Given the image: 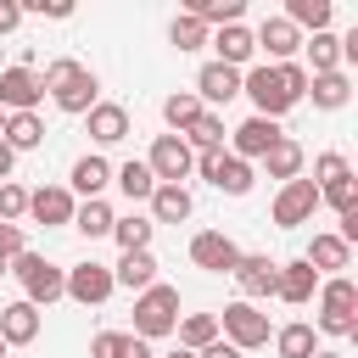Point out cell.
<instances>
[{"label":"cell","mask_w":358,"mask_h":358,"mask_svg":"<svg viewBox=\"0 0 358 358\" xmlns=\"http://www.w3.org/2000/svg\"><path fill=\"white\" fill-rule=\"evenodd\" d=\"M196 358H246V352H235V347H229V341H224V336H218V341H213V347H201V352H196Z\"/></svg>","instance_id":"obj_48"},{"label":"cell","mask_w":358,"mask_h":358,"mask_svg":"<svg viewBox=\"0 0 358 358\" xmlns=\"http://www.w3.org/2000/svg\"><path fill=\"white\" fill-rule=\"evenodd\" d=\"M67 179H73V196L95 201V196L112 185V162H106L101 151H90V157H78V162H73V173H67Z\"/></svg>","instance_id":"obj_22"},{"label":"cell","mask_w":358,"mask_h":358,"mask_svg":"<svg viewBox=\"0 0 358 358\" xmlns=\"http://www.w3.org/2000/svg\"><path fill=\"white\" fill-rule=\"evenodd\" d=\"M313 358H347V352H330V347H319V352H313Z\"/></svg>","instance_id":"obj_52"},{"label":"cell","mask_w":358,"mask_h":358,"mask_svg":"<svg viewBox=\"0 0 358 358\" xmlns=\"http://www.w3.org/2000/svg\"><path fill=\"white\" fill-rule=\"evenodd\" d=\"M229 280L241 285V302H268L274 296V280H280V263H268L263 252H241V263H235Z\"/></svg>","instance_id":"obj_13"},{"label":"cell","mask_w":358,"mask_h":358,"mask_svg":"<svg viewBox=\"0 0 358 358\" xmlns=\"http://www.w3.org/2000/svg\"><path fill=\"white\" fill-rule=\"evenodd\" d=\"M308 95H313L319 112H341V106L352 101V78H347V73H313V78H308Z\"/></svg>","instance_id":"obj_27"},{"label":"cell","mask_w":358,"mask_h":358,"mask_svg":"<svg viewBox=\"0 0 358 358\" xmlns=\"http://www.w3.org/2000/svg\"><path fill=\"white\" fill-rule=\"evenodd\" d=\"M308 62H313V73H341V34H330V28L313 34V39H308ZM313 73H308V78H313Z\"/></svg>","instance_id":"obj_37"},{"label":"cell","mask_w":358,"mask_h":358,"mask_svg":"<svg viewBox=\"0 0 358 358\" xmlns=\"http://www.w3.org/2000/svg\"><path fill=\"white\" fill-rule=\"evenodd\" d=\"M39 84H45V95H50V101H56L67 117H84V112L101 101V78H95L84 62H73V56H56V62H45Z\"/></svg>","instance_id":"obj_1"},{"label":"cell","mask_w":358,"mask_h":358,"mask_svg":"<svg viewBox=\"0 0 358 358\" xmlns=\"http://www.w3.org/2000/svg\"><path fill=\"white\" fill-rule=\"evenodd\" d=\"M11 274L22 280V302H34V308H50V302L67 291V268H56V263L39 257V252L11 257Z\"/></svg>","instance_id":"obj_4"},{"label":"cell","mask_w":358,"mask_h":358,"mask_svg":"<svg viewBox=\"0 0 358 358\" xmlns=\"http://www.w3.org/2000/svg\"><path fill=\"white\" fill-rule=\"evenodd\" d=\"M274 352H280V358H313V352H319L313 324H302V319H296V324H280V330H274Z\"/></svg>","instance_id":"obj_31"},{"label":"cell","mask_w":358,"mask_h":358,"mask_svg":"<svg viewBox=\"0 0 358 358\" xmlns=\"http://www.w3.org/2000/svg\"><path fill=\"white\" fill-rule=\"evenodd\" d=\"M28 252V241H22V224H0V257L11 263V257H22Z\"/></svg>","instance_id":"obj_45"},{"label":"cell","mask_w":358,"mask_h":358,"mask_svg":"<svg viewBox=\"0 0 358 358\" xmlns=\"http://www.w3.org/2000/svg\"><path fill=\"white\" fill-rule=\"evenodd\" d=\"M241 95L257 106V117H274V123L296 106V101H291V90H285V78H280V67H268V62L241 73Z\"/></svg>","instance_id":"obj_5"},{"label":"cell","mask_w":358,"mask_h":358,"mask_svg":"<svg viewBox=\"0 0 358 358\" xmlns=\"http://www.w3.org/2000/svg\"><path fill=\"white\" fill-rule=\"evenodd\" d=\"M123 358H151V341H140V336H129V352Z\"/></svg>","instance_id":"obj_50"},{"label":"cell","mask_w":358,"mask_h":358,"mask_svg":"<svg viewBox=\"0 0 358 358\" xmlns=\"http://www.w3.org/2000/svg\"><path fill=\"white\" fill-rule=\"evenodd\" d=\"M313 207H319L313 179H285V185H280V196H274V224H280V229H296V224H308V218H313Z\"/></svg>","instance_id":"obj_14"},{"label":"cell","mask_w":358,"mask_h":358,"mask_svg":"<svg viewBox=\"0 0 358 358\" xmlns=\"http://www.w3.org/2000/svg\"><path fill=\"white\" fill-rule=\"evenodd\" d=\"M73 190L67 185H39V190H28V218L34 224H45V229H62V224H73Z\"/></svg>","instance_id":"obj_16"},{"label":"cell","mask_w":358,"mask_h":358,"mask_svg":"<svg viewBox=\"0 0 358 358\" xmlns=\"http://www.w3.org/2000/svg\"><path fill=\"white\" fill-rule=\"evenodd\" d=\"M352 168H347V157L341 151H324L319 162H313V185H330V179H347Z\"/></svg>","instance_id":"obj_42"},{"label":"cell","mask_w":358,"mask_h":358,"mask_svg":"<svg viewBox=\"0 0 358 358\" xmlns=\"http://www.w3.org/2000/svg\"><path fill=\"white\" fill-rule=\"evenodd\" d=\"M190 263L207 268V274H235L241 246H235L224 229H201V235H190Z\"/></svg>","instance_id":"obj_12"},{"label":"cell","mask_w":358,"mask_h":358,"mask_svg":"<svg viewBox=\"0 0 358 358\" xmlns=\"http://www.w3.org/2000/svg\"><path fill=\"white\" fill-rule=\"evenodd\" d=\"M207 45L218 50L213 62H224V67H235V73H246V62L257 56V45H252V28H246V22H229V28L207 34Z\"/></svg>","instance_id":"obj_18"},{"label":"cell","mask_w":358,"mask_h":358,"mask_svg":"<svg viewBox=\"0 0 358 358\" xmlns=\"http://www.w3.org/2000/svg\"><path fill=\"white\" fill-rule=\"evenodd\" d=\"M241 95V73L235 67H224V62H207L201 73H196V101L213 112V106H229Z\"/></svg>","instance_id":"obj_17"},{"label":"cell","mask_w":358,"mask_h":358,"mask_svg":"<svg viewBox=\"0 0 358 358\" xmlns=\"http://www.w3.org/2000/svg\"><path fill=\"white\" fill-rule=\"evenodd\" d=\"M112 285H123V291H145V285H157V257L151 252H123L117 257V268H112Z\"/></svg>","instance_id":"obj_26"},{"label":"cell","mask_w":358,"mask_h":358,"mask_svg":"<svg viewBox=\"0 0 358 358\" xmlns=\"http://www.w3.org/2000/svg\"><path fill=\"white\" fill-rule=\"evenodd\" d=\"M123 352H129V336L123 330H101L90 341V358H123Z\"/></svg>","instance_id":"obj_43"},{"label":"cell","mask_w":358,"mask_h":358,"mask_svg":"<svg viewBox=\"0 0 358 358\" xmlns=\"http://www.w3.org/2000/svg\"><path fill=\"white\" fill-rule=\"evenodd\" d=\"M0 274H11V263H6V257H0Z\"/></svg>","instance_id":"obj_53"},{"label":"cell","mask_w":358,"mask_h":358,"mask_svg":"<svg viewBox=\"0 0 358 358\" xmlns=\"http://www.w3.org/2000/svg\"><path fill=\"white\" fill-rule=\"evenodd\" d=\"M313 274H341L347 263H352V246L341 241V235H313V246H308V257H302Z\"/></svg>","instance_id":"obj_25"},{"label":"cell","mask_w":358,"mask_h":358,"mask_svg":"<svg viewBox=\"0 0 358 358\" xmlns=\"http://www.w3.org/2000/svg\"><path fill=\"white\" fill-rule=\"evenodd\" d=\"M112 291H117V285H112V268L95 263V257H84V263L67 268V291H62V296H73L78 308H101Z\"/></svg>","instance_id":"obj_9"},{"label":"cell","mask_w":358,"mask_h":358,"mask_svg":"<svg viewBox=\"0 0 358 358\" xmlns=\"http://www.w3.org/2000/svg\"><path fill=\"white\" fill-rule=\"evenodd\" d=\"M11 168H17V151H11V145H6V140H0V185H6V179H11Z\"/></svg>","instance_id":"obj_49"},{"label":"cell","mask_w":358,"mask_h":358,"mask_svg":"<svg viewBox=\"0 0 358 358\" xmlns=\"http://www.w3.org/2000/svg\"><path fill=\"white\" fill-rule=\"evenodd\" d=\"M190 213H196V201H190L185 185H157L151 190V224H185Z\"/></svg>","instance_id":"obj_24"},{"label":"cell","mask_w":358,"mask_h":358,"mask_svg":"<svg viewBox=\"0 0 358 358\" xmlns=\"http://www.w3.org/2000/svg\"><path fill=\"white\" fill-rule=\"evenodd\" d=\"M201 112H207V106L196 101V90H179V95H168V101H162V117H168V129H173V134H185Z\"/></svg>","instance_id":"obj_38"},{"label":"cell","mask_w":358,"mask_h":358,"mask_svg":"<svg viewBox=\"0 0 358 358\" xmlns=\"http://www.w3.org/2000/svg\"><path fill=\"white\" fill-rule=\"evenodd\" d=\"M22 28V0H0V34H17Z\"/></svg>","instance_id":"obj_47"},{"label":"cell","mask_w":358,"mask_h":358,"mask_svg":"<svg viewBox=\"0 0 358 358\" xmlns=\"http://www.w3.org/2000/svg\"><path fill=\"white\" fill-rule=\"evenodd\" d=\"M145 168H151V179H157V185H185V179L196 173V151H190L179 134H157V140H151Z\"/></svg>","instance_id":"obj_7"},{"label":"cell","mask_w":358,"mask_h":358,"mask_svg":"<svg viewBox=\"0 0 358 358\" xmlns=\"http://www.w3.org/2000/svg\"><path fill=\"white\" fill-rule=\"evenodd\" d=\"M151 218H140V213H129V218H112V241L123 246V252H151Z\"/></svg>","instance_id":"obj_36"},{"label":"cell","mask_w":358,"mask_h":358,"mask_svg":"<svg viewBox=\"0 0 358 358\" xmlns=\"http://www.w3.org/2000/svg\"><path fill=\"white\" fill-rule=\"evenodd\" d=\"M173 330H179V347L201 352V347H213V341H218V313H185Z\"/></svg>","instance_id":"obj_34"},{"label":"cell","mask_w":358,"mask_h":358,"mask_svg":"<svg viewBox=\"0 0 358 358\" xmlns=\"http://www.w3.org/2000/svg\"><path fill=\"white\" fill-rule=\"evenodd\" d=\"M84 123H90V140H95V145H117V140L129 134V106H117V101H95V106L84 112Z\"/></svg>","instance_id":"obj_20"},{"label":"cell","mask_w":358,"mask_h":358,"mask_svg":"<svg viewBox=\"0 0 358 358\" xmlns=\"http://www.w3.org/2000/svg\"><path fill=\"white\" fill-rule=\"evenodd\" d=\"M224 134H229V129H224V117H218V112H201L179 140H185L190 151H224Z\"/></svg>","instance_id":"obj_32"},{"label":"cell","mask_w":358,"mask_h":358,"mask_svg":"<svg viewBox=\"0 0 358 358\" xmlns=\"http://www.w3.org/2000/svg\"><path fill=\"white\" fill-rule=\"evenodd\" d=\"M263 168H268V179H302V145L291 140V134H280L274 145H268V157H263Z\"/></svg>","instance_id":"obj_28"},{"label":"cell","mask_w":358,"mask_h":358,"mask_svg":"<svg viewBox=\"0 0 358 358\" xmlns=\"http://www.w3.org/2000/svg\"><path fill=\"white\" fill-rule=\"evenodd\" d=\"M313 291H319V274L296 257V263H280V280H274V296L280 302H291V308H302V302H313Z\"/></svg>","instance_id":"obj_21"},{"label":"cell","mask_w":358,"mask_h":358,"mask_svg":"<svg viewBox=\"0 0 358 358\" xmlns=\"http://www.w3.org/2000/svg\"><path fill=\"white\" fill-rule=\"evenodd\" d=\"M280 78H285L291 101H302V95H308V67H302V62H280Z\"/></svg>","instance_id":"obj_44"},{"label":"cell","mask_w":358,"mask_h":358,"mask_svg":"<svg viewBox=\"0 0 358 358\" xmlns=\"http://www.w3.org/2000/svg\"><path fill=\"white\" fill-rule=\"evenodd\" d=\"M185 17H196L201 28H213V22H218V28H229V22H241V17H246V0H190V6H185Z\"/></svg>","instance_id":"obj_29"},{"label":"cell","mask_w":358,"mask_h":358,"mask_svg":"<svg viewBox=\"0 0 358 358\" xmlns=\"http://www.w3.org/2000/svg\"><path fill=\"white\" fill-rule=\"evenodd\" d=\"M196 173L213 185V190H224V196H246L252 190V162H241V157H229V151H201L196 157Z\"/></svg>","instance_id":"obj_8"},{"label":"cell","mask_w":358,"mask_h":358,"mask_svg":"<svg viewBox=\"0 0 358 358\" xmlns=\"http://www.w3.org/2000/svg\"><path fill=\"white\" fill-rule=\"evenodd\" d=\"M280 134H285V129H280L274 117H257V112H252L246 123H235V129H229V157H241V162H263V157H268V145H274Z\"/></svg>","instance_id":"obj_10"},{"label":"cell","mask_w":358,"mask_h":358,"mask_svg":"<svg viewBox=\"0 0 358 358\" xmlns=\"http://www.w3.org/2000/svg\"><path fill=\"white\" fill-rule=\"evenodd\" d=\"M39 308L34 302H6L0 308V341L6 347H28V341H39Z\"/></svg>","instance_id":"obj_19"},{"label":"cell","mask_w":358,"mask_h":358,"mask_svg":"<svg viewBox=\"0 0 358 358\" xmlns=\"http://www.w3.org/2000/svg\"><path fill=\"white\" fill-rule=\"evenodd\" d=\"M112 218H117V213H112L101 196H95V201H84V207H73V229H78L84 241H101V235H112Z\"/></svg>","instance_id":"obj_33"},{"label":"cell","mask_w":358,"mask_h":358,"mask_svg":"<svg viewBox=\"0 0 358 358\" xmlns=\"http://www.w3.org/2000/svg\"><path fill=\"white\" fill-rule=\"evenodd\" d=\"M0 123H6V112H0Z\"/></svg>","instance_id":"obj_55"},{"label":"cell","mask_w":358,"mask_h":358,"mask_svg":"<svg viewBox=\"0 0 358 358\" xmlns=\"http://www.w3.org/2000/svg\"><path fill=\"white\" fill-rule=\"evenodd\" d=\"M0 140H6L11 151H39V145H45V117H39V112H11V117L0 123Z\"/></svg>","instance_id":"obj_23"},{"label":"cell","mask_w":358,"mask_h":358,"mask_svg":"<svg viewBox=\"0 0 358 358\" xmlns=\"http://www.w3.org/2000/svg\"><path fill=\"white\" fill-rule=\"evenodd\" d=\"M252 45L268 56V67H280V62H296V50H302V34H296L285 17H263V22H257V34H252Z\"/></svg>","instance_id":"obj_15"},{"label":"cell","mask_w":358,"mask_h":358,"mask_svg":"<svg viewBox=\"0 0 358 358\" xmlns=\"http://www.w3.org/2000/svg\"><path fill=\"white\" fill-rule=\"evenodd\" d=\"M313 190H319V201H330L336 213H352V207H358V179H352V173H347V179H330V185H313Z\"/></svg>","instance_id":"obj_39"},{"label":"cell","mask_w":358,"mask_h":358,"mask_svg":"<svg viewBox=\"0 0 358 358\" xmlns=\"http://www.w3.org/2000/svg\"><path fill=\"white\" fill-rule=\"evenodd\" d=\"M218 336L235 347V352H252V347H268V313H257V302H229L218 313Z\"/></svg>","instance_id":"obj_6"},{"label":"cell","mask_w":358,"mask_h":358,"mask_svg":"<svg viewBox=\"0 0 358 358\" xmlns=\"http://www.w3.org/2000/svg\"><path fill=\"white\" fill-rule=\"evenodd\" d=\"M358 285L347 274H330L319 280V330L324 336H358Z\"/></svg>","instance_id":"obj_3"},{"label":"cell","mask_w":358,"mask_h":358,"mask_svg":"<svg viewBox=\"0 0 358 358\" xmlns=\"http://www.w3.org/2000/svg\"><path fill=\"white\" fill-rule=\"evenodd\" d=\"M45 101V84H39V73L34 67H0V112L11 117V112H34Z\"/></svg>","instance_id":"obj_11"},{"label":"cell","mask_w":358,"mask_h":358,"mask_svg":"<svg viewBox=\"0 0 358 358\" xmlns=\"http://www.w3.org/2000/svg\"><path fill=\"white\" fill-rule=\"evenodd\" d=\"M112 185H117L129 201H151V190H157V179H151L145 162H123V168H112Z\"/></svg>","instance_id":"obj_35"},{"label":"cell","mask_w":358,"mask_h":358,"mask_svg":"<svg viewBox=\"0 0 358 358\" xmlns=\"http://www.w3.org/2000/svg\"><path fill=\"white\" fill-rule=\"evenodd\" d=\"M17 218H28V190L17 179H6L0 185V224H17Z\"/></svg>","instance_id":"obj_41"},{"label":"cell","mask_w":358,"mask_h":358,"mask_svg":"<svg viewBox=\"0 0 358 358\" xmlns=\"http://www.w3.org/2000/svg\"><path fill=\"white\" fill-rule=\"evenodd\" d=\"M168 39H173V50H201V45H207V28H201L196 17H185V11H179V17H173V28H168Z\"/></svg>","instance_id":"obj_40"},{"label":"cell","mask_w":358,"mask_h":358,"mask_svg":"<svg viewBox=\"0 0 358 358\" xmlns=\"http://www.w3.org/2000/svg\"><path fill=\"white\" fill-rule=\"evenodd\" d=\"M330 17H336V6L330 0H285V22L302 34V28H313V34H324L330 28Z\"/></svg>","instance_id":"obj_30"},{"label":"cell","mask_w":358,"mask_h":358,"mask_svg":"<svg viewBox=\"0 0 358 358\" xmlns=\"http://www.w3.org/2000/svg\"><path fill=\"white\" fill-rule=\"evenodd\" d=\"M173 324H179V291L173 285H145L140 296H134V330L129 336H140V341H157V336H173Z\"/></svg>","instance_id":"obj_2"},{"label":"cell","mask_w":358,"mask_h":358,"mask_svg":"<svg viewBox=\"0 0 358 358\" xmlns=\"http://www.w3.org/2000/svg\"><path fill=\"white\" fill-rule=\"evenodd\" d=\"M168 358H196V352H190V347H173V352H168Z\"/></svg>","instance_id":"obj_51"},{"label":"cell","mask_w":358,"mask_h":358,"mask_svg":"<svg viewBox=\"0 0 358 358\" xmlns=\"http://www.w3.org/2000/svg\"><path fill=\"white\" fill-rule=\"evenodd\" d=\"M0 358H6V341H0Z\"/></svg>","instance_id":"obj_54"},{"label":"cell","mask_w":358,"mask_h":358,"mask_svg":"<svg viewBox=\"0 0 358 358\" xmlns=\"http://www.w3.org/2000/svg\"><path fill=\"white\" fill-rule=\"evenodd\" d=\"M28 11H39V17H56V22H62V17H73V0H28V6H22V17H28Z\"/></svg>","instance_id":"obj_46"}]
</instances>
